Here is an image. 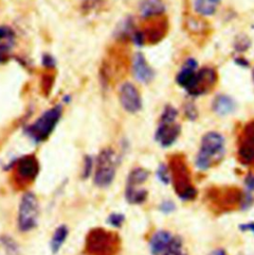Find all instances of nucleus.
Masks as SVG:
<instances>
[{
  "label": "nucleus",
  "instance_id": "f257e3e1",
  "mask_svg": "<svg viewBox=\"0 0 254 255\" xmlns=\"http://www.w3.org/2000/svg\"><path fill=\"white\" fill-rule=\"evenodd\" d=\"M226 151L225 137L216 131L206 133L201 141V148L196 157V166L201 171H208L224 158Z\"/></svg>",
  "mask_w": 254,
  "mask_h": 255
},
{
  "label": "nucleus",
  "instance_id": "f03ea898",
  "mask_svg": "<svg viewBox=\"0 0 254 255\" xmlns=\"http://www.w3.org/2000/svg\"><path fill=\"white\" fill-rule=\"evenodd\" d=\"M171 181L173 180L174 190L180 200L191 202L197 198L198 191L191 181L190 171L183 156L177 155L172 158L169 166Z\"/></svg>",
  "mask_w": 254,
  "mask_h": 255
},
{
  "label": "nucleus",
  "instance_id": "7ed1b4c3",
  "mask_svg": "<svg viewBox=\"0 0 254 255\" xmlns=\"http://www.w3.org/2000/svg\"><path fill=\"white\" fill-rule=\"evenodd\" d=\"M63 116V107L57 105L43 113L32 125L25 129V133L36 143L46 141L57 128Z\"/></svg>",
  "mask_w": 254,
  "mask_h": 255
},
{
  "label": "nucleus",
  "instance_id": "20e7f679",
  "mask_svg": "<svg viewBox=\"0 0 254 255\" xmlns=\"http://www.w3.org/2000/svg\"><path fill=\"white\" fill-rule=\"evenodd\" d=\"M117 153L112 148H106L101 151L97 159V167L94 182L99 188L110 187L117 174L119 164Z\"/></svg>",
  "mask_w": 254,
  "mask_h": 255
},
{
  "label": "nucleus",
  "instance_id": "39448f33",
  "mask_svg": "<svg viewBox=\"0 0 254 255\" xmlns=\"http://www.w3.org/2000/svg\"><path fill=\"white\" fill-rule=\"evenodd\" d=\"M40 207L35 194L28 192L25 193L19 204L17 226L18 230L22 233H29L33 231L39 222Z\"/></svg>",
  "mask_w": 254,
  "mask_h": 255
},
{
  "label": "nucleus",
  "instance_id": "423d86ee",
  "mask_svg": "<svg viewBox=\"0 0 254 255\" xmlns=\"http://www.w3.org/2000/svg\"><path fill=\"white\" fill-rule=\"evenodd\" d=\"M119 238L103 229L93 230L88 238L86 249L91 255H114L119 249Z\"/></svg>",
  "mask_w": 254,
  "mask_h": 255
},
{
  "label": "nucleus",
  "instance_id": "0eeeda50",
  "mask_svg": "<svg viewBox=\"0 0 254 255\" xmlns=\"http://www.w3.org/2000/svg\"><path fill=\"white\" fill-rule=\"evenodd\" d=\"M219 76L212 67H204L198 70L191 86L186 90L192 97H201L209 94L217 85Z\"/></svg>",
  "mask_w": 254,
  "mask_h": 255
},
{
  "label": "nucleus",
  "instance_id": "6e6552de",
  "mask_svg": "<svg viewBox=\"0 0 254 255\" xmlns=\"http://www.w3.org/2000/svg\"><path fill=\"white\" fill-rule=\"evenodd\" d=\"M238 155L245 165H254V121L245 126L239 139Z\"/></svg>",
  "mask_w": 254,
  "mask_h": 255
},
{
  "label": "nucleus",
  "instance_id": "1a4fd4ad",
  "mask_svg": "<svg viewBox=\"0 0 254 255\" xmlns=\"http://www.w3.org/2000/svg\"><path fill=\"white\" fill-rule=\"evenodd\" d=\"M119 99L123 109L128 114H137L142 110V98L138 89L130 82L124 83L119 90Z\"/></svg>",
  "mask_w": 254,
  "mask_h": 255
},
{
  "label": "nucleus",
  "instance_id": "9d476101",
  "mask_svg": "<svg viewBox=\"0 0 254 255\" xmlns=\"http://www.w3.org/2000/svg\"><path fill=\"white\" fill-rule=\"evenodd\" d=\"M16 172L17 176L22 182H31L34 181L40 171V166L36 156L30 154L21 157L16 162Z\"/></svg>",
  "mask_w": 254,
  "mask_h": 255
},
{
  "label": "nucleus",
  "instance_id": "9b49d317",
  "mask_svg": "<svg viewBox=\"0 0 254 255\" xmlns=\"http://www.w3.org/2000/svg\"><path fill=\"white\" fill-rule=\"evenodd\" d=\"M132 72L134 78L141 84L148 85L155 78V72L142 53H136L132 59Z\"/></svg>",
  "mask_w": 254,
  "mask_h": 255
},
{
  "label": "nucleus",
  "instance_id": "f8f14e48",
  "mask_svg": "<svg viewBox=\"0 0 254 255\" xmlns=\"http://www.w3.org/2000/svg\"><path fill=\"white\" fill-rule=\"evenodd\" d=\"M181 126L176 123H159L155 132V140L164 148L172 146L181 134Z\"/></svg>",
  "mask_w": 254,
  "mask_h": 255
},
{
  "label": "nucleus",
  "instance_id": "ddd939ff",
  "mask_svg": "<svg viewBox=\"0 0 254 255\" xmlns=\"http://www.w3.org/2000/svg\"><path fill=\"white\" fill-rule=\"evenodd\" d=\"M198 72V63L195 59L189 58L185 61L184 65L182 66L180 72L176 77L177 84L187 90L191 84L193 83L196 74Z\"/></svg>",
  "mask_w": 254,
  "mask_h": 255
},
{
  "label": "nucleus",
  "instance_id": "4468645a",
  "mask_svg": "<svg viewBox=\"0 0 254 255\" xmlns=\"http://www.w3.org/2000/svg\"><path fill=\"white\" fill-rule=\"evenodd\" d=\"M173 239L174 237L170 232L163 230L156 232L149 242V249L151 255H163L171 245Z\"/></svg>",
  "mask_w": 254,
  "mask_h": 255
},
{
  "label": "nucleus",
  "instance_id": "2eb2a0df",
  "mask_svg": "<svg viewBox=\"0 0 254 255\" xmlns=\"http://www.w3.org/2000/svg\"><path fill=\"white\" fill-rule=\"evenodd\" d=\"M138 9L142 18L150 19L163 15L166 6L163 0H141Z\"/></svg>",
  "mask_w": 254,
  "mask_h": 255
},
{
  "label": "nucleus",
  "instance_id": "dca6fc26",
  "mask_svg": "<svg viewBox=\"0 0 254 255\" xmlns=\"http://www.w3.org/2000/svg\"><path fill=\"white\" fill-rule=\"evenodd\" d=\"M213 112L219 117H227L236 112V102L227 95H219L215 98L212 105Z\"/></svg>",
  "mask_w": 254,
  "mask_h": 255
},
{
  "label": "nucleus",
  "instance_id": "f3484780",
  "mask_svg": "<svg viewBox=\"0 0 254 255\" xmlns=\"http://www.w3.org/2000/svg\"><path fill=\"white\" fill-rule=\"evenodd\" d=\"M221 0H195L194 9L202 16H212L216 13Z\"/></svg>",
  "mask_w": 254,
  "mask_h": 255
},
{
  "label": "nucleus",
  "instance_id": "a211bd4d",
  "mask_svg": "<svg viewBox=\"0 0 254 255\" xmlns=\"http://www.w3.org/2000/svg\"><path fill=\"white\" fill-rule=\"evenodd\" d=\"M127 201L131 205H141L148 198V191L145 189H137V187L127 186L126 190Z\"/></svg>",
  "mask_w": 254,
  "mask_h": 255
},
{
  "label": "nucleus",
  "instance_id": "6ab92c4d",
  "mask_svg": "<svg viewBox=\"0 0 254 255\" xmlns=\"http://www.w3.org/2000/svg\"><path fill=\"white\" fill-rule=\"evenodd\" d=\"M69 236V230L66 226H60L54 233L53 238L51 240L50 248L53 254H58L65 244L67 238Z\"/></svg>",
  "mask_w": 254,
  "mask_h": 255
},
{
  "label": "nucleus",
  "instance_id": "aec40b11",
  "mask_svg": "<svg viewBox=\"0 0 254 255\" xmlns=\"http://www.w3.org/2000/svg\"><path fill=\"white\" fill-rule=\"evenodd\" d=\"M150 172L144 168H135L133 169L128 176L127 186L138 187L144 184L149 178Z\"/></svg>",
  "mask_w": 254,
  "mask_h": 255
},
{
  "label": "nucleus",
  "instance_id": "412c9836",
  "mask_svg": "<svg viewBox=\"0 0 254 255\" xmlns=\"http://www.w3.org/2000/svg\"><path fill=\"white\" fill-rule=\"evenodd\" d=\"M137 28L135 27L134 21L131 17H128L127 19L124 20V22L119 26L117 30V36L121 39H127V38H131L132 34Z\"/></svg>",
  "mask_w": 254,
  "mask_h": 255
},
{
  "label": "nucleus",
  "instance_id": "4be33fe9",
  "mask_svg": "<svg viewBox=\"0 0 254 255\" xmlns=\"http://www.w3.org/2000/svg\"><path fill=\"white\" fill-rule=\"evenodd\" d=\"M163 255H188L183 249V242L181 238L174 237L171 245Z\"/></svg>",
  "mask_w": 254,
  "mask_h": 255
},
{
  "label": "nucleus",
  "instance_id": "5701e85b",
  "mask_svg": "<svg viewBox=\"0 0 254 255\" xmlns=\"http://www.w3.org/2000/svg\"><path fill=\"white\" fill-rule=\"evenodd\" d=\"M177 118L178 111L174 107L168 105L163 110V113L160 117V123H176Z\"/></svg>",
  "mask_w": 254,
  "mask_h": 255
},
{
  "label": "nucleus",
  "instance_id": "b1692460",
  "mask_svg": "<svg viewBox=\"0 0 254 255\" xmlns=\"http://www.w3.org/2000/svg\"><path fill=\"white\" fill-rule=\"evenodd\" d=\"M157 178L158 180L164 184V185H168L171 183V172L170 169L167 165L165 164H160L158 169H157Z\"/></svg>",
  "mask_w": 254,
  "mask_h": 255
},
{
  "label": "nucleus",
  "instance_id": "393cba45",
  "mask_svg": "<svg viewBox=\"0 0 254 255\" xmlns=\"http://www.w3.org/2000/svg\"><path fill=\"white\" fill-rule=\"evenodd\" d=\"M15 32L12 28L8 26H0V43L5 41V43L13 45L15 42Z\"/></svg>",
  "mask_w": 254,
  "mask_h": 255
},
{
  "label": "nucleus",
  "instance_id": "a878e982",
  "mask_svg": "<svg viewBox=\"0 0 254 255\" xmlns=\"http://www.w3.org/2000/svg\"><path fill=\"white\" fill-rule=\"evenodd\" d=\"M12 45L8 43H0V64H7L12 58Z\"/></svg>",
  "mask_w": 254,
  "mask_h": 255
},
{
  "label": "nucleus",
  "instance_id": "bb28decb",
  "mask_svg": "<svg viewBox=\"0 0 254 255\" xmlns=\"http://www.w3.org/2000/svg\"><path fill=\"white\" fill-rule=\"evenodd\" d=\"M252 45V42L250 40V38H248L246 35H241L236 39V43H235V49L238 52H246L250 49Z\"/></svg>",
  "mask_w": 254,
  "mask_h": 255
},
{
  "label": "nucleus",
  "instance_id": "cd10ccee",
  "mask_svg": "<svg viewBox=\"0 0 254 255\" xmlns=\"http://www.w3.org/2000/svg\"><path fill=\"white\" fill-rule=\"evenodd\" d=\"M184 114H185V117L191 122H195L199 118V112L196 106L192 103H188L185 105Z\"/></svg>",
  "mask_w": 254,
  "mask_h": 255
},
{
  "label": "nucleus",
  "instance_id": "c85d7f7f",
  "mask_svg": "<svg viewBox=\"0 0 254 255\" xmlns=\"http://www.w3.org/2000/svg\"><path fill=\"white\" fill-rule=\"evenodd\" d=\"M254 204V196L252 195L251 192H247V193H243V198H242V202H241V209L243 211L249 210Z\"/></svg>",
  "mask_w": 254,
  "mask_h": 255
},
{
  "label": "nucleus",
  "instance_id": "c756f323",
  "mask_svg": "<svg viewBox=\"0 0 254 255\" xmlns=\"http://www.w3.org/2000/svg\"><path fill=\"white\" fill-rule=\"evenodd\" d=\"M94 167V160L91 156L85 157V164H84V170H83V179H89L92 175Z\"/></svg>",
  "mask_w": 254,
  "mask_h": 255
},
{
  "label": "nucleus",
  "instance_id": "7c9ffc66",
  "mask_svg": "<svg viewBox=\"0 0 254 255\" xmlns=\"http://www.w3.org/2000/svg\"><path fill=\"white\" fill-rule=\"evenodd\" d=\"M125 220L126 218L122 214H112L108 219V223L115 228H121L125 223Z\"/></svg>",
  "mask_w": 254,
  "mask_h": 255
},
{
  "label": "nucleus",
  "instance_id": "2f4dec72",
  "mask_svg": "<svg viewBox=\"0 0 254 255\" xmlns=\"http://www.w3.org/2000/svg\"><path fill=\"white\" fill-rule=\"evenodd\" d=\"M159 211L162 212V213L165 214V215L172 214L173 212L176 211V205H175L172 201H170V200H168V201H163V202L160 204V206H159Z\"/></svg>",
  "mask_w": 254,
  "mask_h": 255
},
{
  "label": "nucleus",
  "instance_id": "473e14b6",
  "mask_svg": "<svg viewBox=\"0 0 254 255\" xmlns=\"http://www.w3.org/2000/svg\"><path fill=\"white\" fill-rule=\"evenodd\" d=\"M41 62H42V66L45 67L46 69H54L57 64L55 58L50 54H44L42 56Z\"/></svg>",
  "mask_w": 254,
  "mask_h": 255
},
{
  "label": "nucleus",
  "instance_id": "72a5a7b5",
  "mask_svg": "<svg viewBox=\"0 0 254 255\" xmlns=\"http://www.w3.org/2000/svg\"><path fill=\"white\" fill-rule=\"evenodd\" d=\"M245 186L249 192H254V174L250 173L245 178Z\"/></svg>",
  "mask_w": 254,
  "mask_h": 255
},
{
  "label": "nucleus",
  "instance_id": "f704fd0d",
  "mask_svg": "<svg viewBox=\"0 0 254 255\" xmlns=\"http://www.w3.org/2000/svg\"><path fill=\"white\" fill-rule=\"evenodd\" d=\"M240 230L244 233L251 232L254 236V223H249V224H243L240 226Z\"/></svg>",
  "mask_w": 254,
  "mask_h": 255
},
{
  "label": "nucleus",
  "instance_id": "c9c22d12",
  "mask_svg": "<svg viewBox=\"0 0 254 255\" xmlns=\"http://www.w3.org/2000/svg\"><path fill=\"white\" fill-rule=\"evenodd\" d=\"M236 62H237V64H238V65L243 66V67H249V66H250V64H249L248 60H246L245 58H242V57H240V58L236 59Z\"/></svg>",
  "mask_w": 254,
  "mask_h": 255
},
{
  "label": "nucleus",
  "instance_id": "e433bc0d",
  "mask_svg": "<svg viewBox=\"0 0 254 255\" xmlns=\"http://www.w3.org/2000/svg\"><path fill=\"white\" fill-rule=\"evenodd\" d=\"M210 255H227V253L224 251V250H222V249H219V250H216V251H214L212 254Z\"/></svg>",
  "mask_w": 254,
  "mask_h": 255
},
{
  "label": "nucleus",
  "instance_id": "4c0bfd02",
  "mask_svg": "<svg viewBox=\"0 0 254 255\" xmlns=\"http://www.w3.org/2000/svg\"><path fill=\"white\" fill-rule=\"evenodd\" d=\"M253 77H254V72H253Z\"/></svg>",
  "mask_w": 254,
  "mask_h": 255
}]
</instances>
